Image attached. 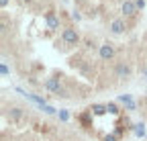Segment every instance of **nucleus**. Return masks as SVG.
Segmentation results:
<instances>
[{
	"label": "nucleus",
	"instance_id": "obj_12",
	"mask_svg": "<svg viewBox=\"0 0 147 141\" xmlns=\"http://www.w3.org/2000/svg\"><path fill=\"white\" fill-rule=\"evenodd\" d=\"M106 111H108L110 115H119V113H121V111H119V107H117L115 102H108V104H106Z\"/></svg>",
	"mask_w": 147,
	"mask_h": 141
},
{
	"label": "nucleus",
	"instance_id": "obj_18",
	"mask_svg": "<svg viewBox=\"0 0 147 141\" xmlns=\"http://www.w3.org/2000/svg\"><path fill=\"white\" fill-rule=\"evenodd\" d=\"M71 19H74V21H80L82 16H80V12H74V14H71Z\"/></svg>",
	"mask_w": 147,
	"mask_h": 141
},
{
	"label": "nucleus",
	"instance_id": "obj_15",
	"mask_svg": "<svg viewBox=\"0 0 147 141\" xmlns=\"http://www.w3.org/2000/svg\"><path fill=\"white\" fill-rule=\"evenodd\" d=\"M59 119H61V121H67V119H69V113H67V111H59Z\"/></svg>",
	"mask_w": 147,
	"mask_h": 141
},
{
	"label": "nucleus",
	"instance_id": "obj_13",
	"mask_svg": "<svg viewBox=\"0 0 147 141\" xmlns=\"http://www.w3.org/2000/svg\"><path fill=\"white\" fill-rule=\"evenodd\" d=\"M43 111H45L47 115H55V113H57V111H55L53 107H49V104H45V107H43Z\"/></svg>",
	"mask_w": 147,
	"mask_h": 141
},
{
	"label": "nucleus",
	"instance_id": "obj_9",
	"mask_svg": "<svg viewBox=\"0 0 147 141\" xmlns=\"http://www.w3.org/2000/svg\"><path fill=\"white\" fill-rule=\"evenodd\" d=\"M119 102H121V104H125V107H127L129 111H135V109H137L135 100H133L131 96H129V94H121V96H119Z\"/></svg>",
	"mask_w": 147,
	"mask_h": 141
},
{
	"label": "nucleus",
	"instance_id": "obj_21",
	"mask_svg": "<svg viewBox=\"0 0 147 141\" xmlns=\"http://www.w3.org/2000/svg\"><path fill=\"white\" fill-rule=\"evenodd\" d=\"M76 2H84V0H76Z\"/></svg>",
	"mask_w": 147,
	"mask_h": 141
},
{
	"label": "nucleus",
	"instance_id": "obj_16",
	"mask_svg": "<svg viewBox=\"0 0 147 141\" xmlns=\"http://www.w3.org/2000/svg\"><path fill=\"white\" fill-rule=\"evenodd\" d=\"M104 141H117V135H115V133H110V135L104 137Z\"/></svg>",
	"mask_w": 147,
	"mask_h": 141
},
{
	"label": "nucleus",
	"instance_id": "obj_20",
	"mask_svg": "<svg viewBox=\"0 0 147 141\" xmlns=\"http://www.w3.org/2000/svg\"><path fill=\"white\" fill-rule=\"evenodd\" d=\"M0 6H2V8H6V6H8V0H0Z\"/></svg>",
	"mask_w": 147,
	"mask_h": 141
},
{
	"label": "nucleus",
	"instance_id": "obj_14",
	"mask_svg": "<svg viewBox=\"0 0 147 141\" xmlns=\"http://www.w3.org/2000/svg\"><path fill=\"white\" fill-rule=\"evenodd\" d=\"M135 6H137V10H143L145 8V0H135Z\"/></svg>",
	"mask_w": 147,
	"mask_h": 141
},
{
	"label": "nucleus",
	"instance_id": "obj_4",
	"mask_svg": "<svg viewBox=\"0 0 147 141\" xmlns=\"http://www.w3.org/2000/svg\"><path fill=\"white\" fill-rule=\"evenodd\" d=\"M98 55H100L102 61H110V59L115 57V45L113 43H102L98 47Z\"/></svg>",
	"mask_w": 147,
	"mask_h": 141
},
{
	"label": "nucleus",
	"instance_id": "obj_1",
	"mask_svg": "<svg viewBox=\"0 0 147 141\" xmlns=\"http://www.w3.org/2000/svg\"><path fill=\"white\" fill-rule=\"evenodd\" d=\"M45 88L51 94H55V96H61V98L67 96L65 90H63V86H61V82H59V78H47L45 80Z\"/></svg>",
	"mask_w": 147,
	"mask_h": 141
},
{
	"label": "nucleus",
	"instance_id": "obj_5",
	"mask_svg": "<svg viewBox=\"0 0 147 141\" xmlns=\"http://www.w3.org/2000/svg\"><path fill=\"white\" fill-rule=\"evenodd\" d=\"M25 115H27V111H25V109H21V107H12V109H8V111H6V117H8L12 123L23 121V119H25Z\"/></svg>",
	"mask_w": 147,
	"mask_h": 141
},
{
	"label": "nucleus",
	"instance_id": "obj_10",
	"mask_svg": "<svg viewBox=\"0 0 147 141\" xmlns=\"http://www.w3.org/2000/svg\"><path fill=\"white\" fill-rule=\"evenodd\" d=\"M90 113H94V115H104V113H108V111H106V104H94V107L90 109Z\"/></svg>",
	"mask_w": 147,
	"mask_h": 141
},
{
	"label": "nucleus",
	"instance_id": "obj_7",
	"mask_svg": "<svg viewBox=\"0 0 147 141\" xmlns=\"http://www.w3.org/2000/svg\"><path fill=\"white\" fill-rule=\"evenodd\" d=\"M110 33L113 35H123L125 31H127V23H125V19H115L113 23H110Z\"/></svg>",
	"mask_w": 147,
	"mask_h": 141
},
{
	"label": "nucleus",
	"instance_id": "obj_19",
	"mask_svg": "<svg viewBox=\"0 0 147 141\" xmlns=\"http://www.w3.org/2000/svg\"><path fill=\"white\" fill-rule=\"evenodd\" d=\"M141 76H143V78H147V65H145V67H141Z\"/></svg>",
	"mask_w": 147,
	"mask_h": 141
},
{
	"label": "nucleus",
	"instance_id": "obj_8",
	"mask_svg": "<svg viewBox=\"0 0 147 141\" xmlns=\"http://www.w3.org/2000/svg\"><path fill=\"white\" fill-rule=\"evenodd\" d=\"M45 23H47V27H49L51 31L59 29V19H57V14H55V12H47V14H45Z\"/></svg>",
	"mask_w": 147,
	"mask_h": 141
},
{
	"label": "nucleus",
	"instance_id": "obj_6",
	"mask_svg": "<svg viewBox=\"0 0 147 141\" xmlns=\"http://www.w3.org/2000/svg\"><path fill=\"white\" fill-rule=\"evenodd\" d=\"M115 76H117L119 80L129 78V76H131V65H129V63H125V61L117 63V67H115Z\"/></svg>",
	"mask_w": 147,
	"mask_h": 141
},
{
	"label": "nucleus",
	"instance_id": "obj_17",
	"mask_svg": "<svg viewBox=\"0 0 147 141\" xmlns=\"http://www.w3.org/2000/svg\"><path fill=\"white\" fill-rule=\"evenodd\" d=\"M0 69H2V76H8V67H6V63H2V67H0Z\"/></svg>",
	"mask_w": 147,
	"mask_h": 141
},
{
	"label": "nucleus",
	"instance_id": "obj_2",
	"mask_svg": "<svg viewBox=\"0 0 147 141\" xmlns=\"http://www.w3.org/2000/svg\"><path fill=\"white\" fill-rule=\"evenodd\" d=\"M61 41L65 45H78L80 43V33L74 29V27H65L63 33H61Z\"/></svg>",
	"mask_w": 147,
	"mask_h": 141
},
{
	"label": "nucleus",
	"instance_id": "obj_11",
	"mask_svg": "<svg viewBox=\"0 0 147 141\" xmlns=\"http://www.w3.org/2000/svg\"><path fill=\"white\" fill-rule=\"evenodd\" d=\"M133 131H135L137 137H143L145 135V125H143V123H137V125L133 127Z\"/></svg>",
	"mask_w": 147,
	"mask_h": 141
},
{
	"label": "nucleus",
	"instance_id": "obj_22",
	"mask_svg": "<svg viewBox=\"0 0 147 141\" xmlns=\"http://www.w3.org/2000/svg\"><path fill=\"white\" fill-rule=\"evenodd\" d=\"M145 104H147V96H145Z\"/></svg>",
	"mask_w": 147,
	"mask_h": 141
},
{
	"label": "nucleus",
	"instance_id": "obj_3",
	"mask_svg": "<svg viewBox=\"0 0 147 141\" xmlns=\"http://www.w3.org/2000/svg\"><path fill=\"white\" fill-rule=\"evenodd\" d=\"M121 12L125 19H133V16L139 12L137 6H135V0H123V4H121Z\"/></svg>",
	"mask_w": 147,
	"mask_h": 141
}]
</instances>
